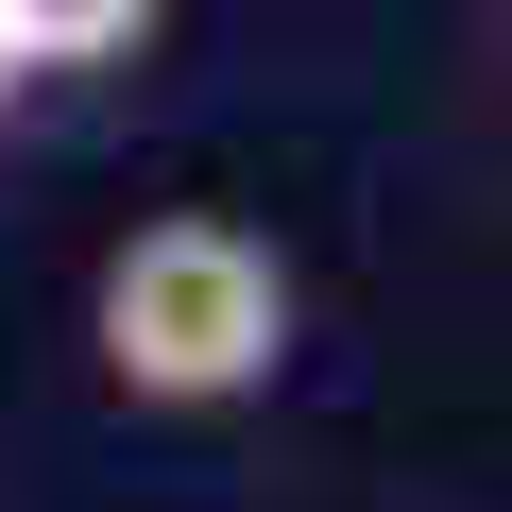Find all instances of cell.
Returning <instances> with one entry per match:
<instances>
[{"mask_svg": "<svg viewBox=\"0 0 512 512\" xmlns=\"http://www.w3.org/2000/svg\"><path fill=\"white\" fill-rule=\"evenodd\" d=\"M18 35H35V69H69V52H137V0H18Z\"/></svg>", "mask_w": 512, "mask_h": 512, "instance_id": "obj_2", "label": "cell"}, {"mask_svg": "<svg viewBox=\"0 0 512 512\" xmlns=\"http://www.w3.org/2000/svg\"><path fill=\"white\" fill-rule=\"evenodd\" d=\"M103 376L120 393H154V410H239V393H274V359H291V256L256 239V222H222V205H188V222H137L120 256H103Z\"/></svg>", "mask_w": 512, "mask_h": 512, "instance_id": "obj_1", "label": "cell"}, {"mask_svg": "<svg viewBox=\"0 0 512 512\" xmlns=\"http://www.w3.org/2000/svg\"><path fill=\"white\" fill-rule=\"evenodd\" d=\"M35 86V35H18V0H0V103H18Z\"/></svg>", "mask_w": 512, "mask_h": 512, "instance_id": "obj_3", "label": "cell"}]
</instances>
